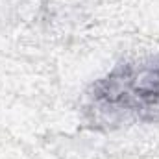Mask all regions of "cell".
<instances>
[{
  "label": "cell",
  "instance_id": "obj_1",
  "mask_svg": "<svg viewBox=\"0 0 159 159\" xmlns=\"http://www.w3.org/2000/svg\"><path fill=\"white\" fill-rule=\"evenodd\" d=\"M89 109L94 122L124 124L159 115V56L119 65L93 83Z\"/></svg>",
  "mask_w": 159,
  "mask_h": 159
}]
</instances>
